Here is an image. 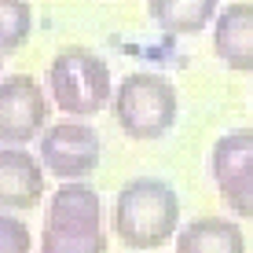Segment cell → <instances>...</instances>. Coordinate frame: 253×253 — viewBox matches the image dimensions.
Instances as JSON below:
<instances>
[{"instance_id": "1", "label": "cell", "mask_w": 253, "mask_h": 253, "mask_svg": "<svg viewBox=\"0 0 253 253\" xmlns=\"http://www.w3.org/2000/svg\"><path fill=\"white\" fill-rule=\"evenodd\" d=\"M180 198L165 180H128L114 198V231L132 250H154L176 231Z\"/></svg>"}, {"instance_id": "2", "label": "cell", "mask_w": 253, "mask_h": 253, "mask_svg": "<svg viewBox=\"0 0 253 253\" xmlns=\"http://www.w3.org/2000/svg\"><path fill=\"white\" fill-rule=\"evenodd\" d=\"M176 88L162 74H128L114 92V118L128 139H162L176 125Z\"/></svg>"}, {"instance_id": "3", "label": "cell", "mask_w": 253, "mask_h": 253, "mask_svg": "<svg viewBox=\"0 0 253 253\" xmlns=\"http://www.w3.org/2000/svg\"><path fill=\"white\" fill-rule=\"evenodd\" d=\"M48 84L55 107L74 118H92L110 103V66L81 44H70L51 59Z\"/></svg>"}, {"instance_id": "4", "label": "cell", "mask_w": 253, "mask_h": 253, "mask_svg": "<svg viewBox=\"0 0 253 253\" xmlns=\"http://www.w3.org/2000/svg\"><path fill=\"white\" fill-rule=\"evenodd\" d=\"M41 158H44V169L51 176L84 180L99 169L103 158L99 132L92 125H81V121H59L41 136Z\"/></svg>"}, {"instance_id": "5", "label": "cell", "mask_w": 253, "mask_h": 253, "mask_svg": "<svg viewBox=\"0 0 253 253\" xmlns=\"http://www.w3.org/2000/svg\"><path fill=\"white\" fill-rule=\"evenodd\" d=\"M48 99L44 88L30 74H11L0 81V143L22 147L41 136L48 121Z\"/></svg>"}, {"instance_id": "6", "label": "cell", "mask_w": 253, "mask_h": 253, "mask_svg": "<svg viewBox=\"0 0 253 253\" xmlns=\"http://www.w3.org/2000/svg\"><path fill=\"white\" fill-rule=\"evenodd\" d=\"M44 198V165L22 147H0V209H33Z\"/></svg>"}, {"instance_id": "7", "label": "cell", "mask_w": 253, "mask_h": 253, "mask_svg": "<svg viewBox=\"0 0 253 253\" xmlns=\"http://www.w3.org/2000/svg\"><path fill=\"white\" fill-rule=\"evenodd\" d=\"M213 51L220 63L239 74H253V4H228L216 11L213 26Z\"/></svg>"}, {"instance_id": "8", "label": "cell", "mask_w": 253, "mask_h": 253, "mask_svg": "<svg viewBox=\"0 0 253 253\" xmlns=\"http://www.w3.org/2000/svg\"><path fill=\"white\" fill-rule=\"evenodd\" d=\"M48 228L59 231H103V198L95 195L88 184H77V180H66L63 187L51 195L48 206Z\"/></svg>"}, {"instance_id": "9", "label": "cell", "mask_w": 253, "mask_h": 253, "mask_svg": "<svg viewBox=\"0 0 253 253\" xmlns=\"http://www.w3.org/2000/svg\"><path fill=\"white\" fill-rule=\"evenodd\" d=\"M209 172H213L224 198L250 187L253 184V132H228L216 139L213 154H209Z\"/></svg>"}, {"instance_id": "10", "label": "cell", "mask_w": 253, "mask_h": 253, "mask_svg": "<svg viewBox=\"0 0 253 253\" xmlns=\"http://www.w3.org/2000/svg\"><path fill=\"white\" fill-rule=\"evenodd\" d=\"M176 253H246V239L235 220L202 216L176 235Z\"/></svg>"}, {"instance_id": "11", "label": "cell", "mask_w": 253, "mask_h": 253, "mask_svg": "<svg viewBox=\"0 0 253 253\" xmlns=\"http://www.w3.org/2000/svg\"><path fill=\"white\" fill-rule=\"evenodd\" d=\"M220 0H147L151 22L165 33H198L216 19Z\"/></svg>"}, {"instance_id": "12", "label": "cell", "mask_w": 253, "mask_h": 253, "mask_svg": "<svg viewBox=\"0 0 253 253\" xmlns=\"http://www.w3.org/2000/svg\"><path fill=\"white\" fill-rule=\"evenodd\" d=\"M33 7L26 0H0V51L4 55H15L26 41H30L33 30Z\"/></svg>"}, {"instance_id": "13", "label": "cell", "mask_w": 253, "mask_h": 253, "mask_svg": "<svg viewBox=\"0 0 253 253\" xmlns=\"http://www.w3.org/2000/svg\"><path fill=\"white\" fill-rule=\"evenodd\" d=\"M41 253H107V235L92 231H59V228H44V239H41Z\"/></svg>"}, {"instance_id": "14", "label": "cell", "mask_w": 253, "mask_h": 253, "mask_svg": "<svg viewBox=\"0 0 253 253\" xmlns=\"http://www.w3.org/2000/svg\"><path fill=\"white\" fill-rule=\"evenodd\" d=\"M30 228L15 216L0 213V253H30Z\"/></svg>"}, {"instance_id": "15", "label": "cell", "mask_w": 253, "mask_h": 253, "mask_svg": "<svg viewBox=\"0 0 253 253\" xmlns=\"http://www.w3.org/2000/svg\"><path fill=\"white\" fill-rule=\"evenodd\" d=\"M224 202H228L231 213L250 216V220H253V184H250V187H242V191H235V195H228Z\"/></svg>"}, {"instance_id": "16", "label": "cell", "mask_w": 253, "mask_h": 253, "mask_svg": "<svg viewBox=\"0 0 253 253\" xmlns=\"http://www.w3.org/2000/svg\"><path fill=\"white\" fill-rule=\"evenodd\" d=\"M0 70H4V51H0Z\"/></svg>"}]
</instances>
